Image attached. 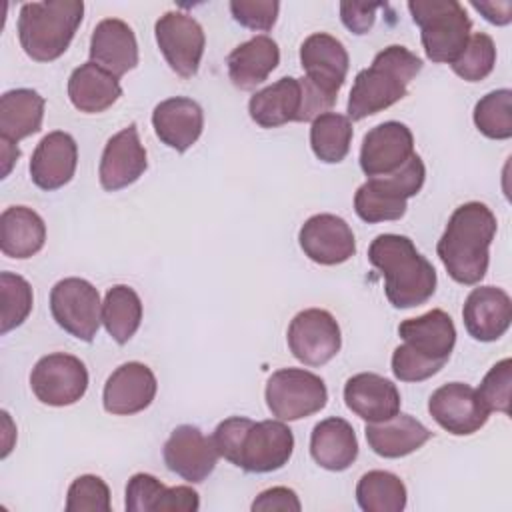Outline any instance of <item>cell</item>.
I'll use <instances>...</instances> for the list:
<instances>
[{"mask_svg":"<svg viewBox=\"0 0 512 512\" xmlns=\"http://www.w3.org/2000/svg\"><path fill=\"white\" fill-rule=\"evenodd\" d=\"M496 228L494 212L482 202H466L452 212L436 254L454 282L474 286L486 276Z\"/></svg>","mask_w":512,"mask_h":512,"instance_id":"6da1fadb","label":"cell"},{"mask_svg":"<svg viewBox=\"0 0 512 512\" xmlns=\"http://www.w3.org/2000/svg\"><path fill=\"white\" fill-rule=\"evenodd\" d=\"M368 260L380 270L384 294L394 308L420 306L436 292V270L408 236H376L368 246Z\"/></svg>","mask_w":512,"mask_h":512,"instance_id":"7a4b0ae2","label":"cell"},{"mask_svg":"<svg viewBox=\"0 0 512 512\" xmlns=\"http://www.w3.org/2000/svg\"><path fill=\"white\" fill-rule=\"evenodd\" d=\"M420 70L422 60L406 46L392 44L380 50L372 64L354 78L346 106L348 118L362 120L396 104L406 96L408 84Z\"/></svg>","mask_w":512,"mask_h":512,"instance_id":"3957f363","label":"cell"},{"mask_svg":"<svg viewBox=\"0 0 512 512\" xmlns=\"http://www.w3.org/2000/svg\"><path fill=\"white\" fill-rule=\"evenodd\" d=\"M82 18V0L26 2L18 14L20 46L32 60L52 62L68 50Z\"/></svg>","mask_w":512,"mask_h":512,"instance_id":"277c9868","label":"cell"},{"mask_svg":"<svg viewBox=\"0 0 512 512\" xmlns=\"http://www.w3.org/2000/svg\"><path fill=\"white\" fill-rule=\"evenodd\" d=\"M408 10L420 26V40L428 60L452 64L470 40L472 22L456 0H410Z\"/></svg>","mask_w":512,"mask_h":512,"instance_id":"5b68a950","label":"cell"},{"mask_svg":"<svg viewBox=\"0 0 512 512\" xmlns=\"http://www.w3.org/2000/svg\"><path fill=\"white\" fill-rule=\"evenodd\" d=\"M424 180V162L420 156H412L400 170L368 178L354 194V210L368 224L400 220L406 214L408 198L420 192Z\"/></svg>","mask_w":512,"mask_h":512,"instance_id":"8992f818","label":"cell"},{"mask_svg":"<svg viewBox=\"0 0 512 512\" xmlns=\"http://www.w3.org/2000/svg\"><path fill=\"white\" fill-rule=\"evenodd\" d=\"M264 396L272 416L284 422L308 418L328 402L324 380L304 368L276 370L266 382Z\"/></svg>","mask_w":512,"mask_h":512,"instance_id":"52a82bcc","label":"cell"},{"mask_svg":"<svg viewBox=\"0 0 512 512\" xmlns=\"http://www.w3.org/2000/svg\"><path fill=\"white\" fill-rule=\"evenodd\" d=\"M50 312L64 332L82 342H92L102 322L100 294L84 278L58 280L50 290Z\"/></svg>","mask_w":512,"mask_h":512,"instance_id":"ba28073f","label":"cell"},{"mask_svg":"<svg viewBox=\"0 0 512 512\" xmlns=\"http://www.w3.org/2000/svg\"><path fill=\"white\" fill-rule=\"evenodd\" d=\"M30 388L42 404L70 406L86 394L88 370L80 358L66 352H52L34 364Z\"/></svg>","mask_w":512,"mask_h":512,"instance_id":"9c48e42d","label":"cell"},{"mask_svg":"<svg viewBox=\"0 0 512 512\" xmlns=\"http://www.w3.org/2000/svg\"><path fill=\"white\" fill-rule=\"evenodd\" d=\"M292 356L306 366H322L330 362L342 346V334L336 318L322 308H306L298 312L286 332Z\"/></svg>","mask_w":512,"mask_h":512,"instance_id":"30bf717a","label":"cell"},{"mask_svg":"<svg viewBox=\"0 0 512 512\" xmlns=\"http://www.w3.org/2000/svg\"><path fill=\"white\" fill-rule=\"evenodd\" d=\"M156 44L168 66L182 78H192L204 54L206 36L198 20L184 12H166L154 24Z\"/></svg>","mask_w":512,"mask_h":512,"instance_id":"8fae6325","label":"cell"},{"mask_svg":"<svg viewBox=\"0 0 512 512\" xmlns=\"http://www.w3.org/2000/svg\"><path fill=\"white\" fill-rule=\"evenodd\" d=\"M428 412L440 428L454 436H470L490 418L478 390L464 382H448L436 388L428 400Z\"/></svg>","mask_w":512,"mask_h":512,"instance_id":"7c38bea8","label":"cell"},{"mask_svg":"<svg viewBox=\"0 0 512 512\" xmlns=\"http://www.w3.org/2000/svg\"><path fill=\"white\" fill-rule=\"evenodd\" d=\"M218 450L198 426L180 424L172 430L162 448L164 464L186 482H204L216 468Z\"/></svg>","mask_w":512,"mask_h":512,"instance_id":"4fadbf2b","label":"cell"},{"mask_svg":"<svg viewBox=\"0 0 512 512\" xmlns=\"http://www.w3.org/2000/svg\"><path fill=\"white\" fill-rule=\"evenodd\" d=\"M414 136L402 122L388 120L370 128L360 146V168L368 178L388 176L414 156Z\"/></svg>","mask_w":512,"mask_h":512,"instance_id":"5bb4252c","label":"cell"},{"mask_svg":"<svg viewBox=\"0 0 512 512\" xmlns=\"http://www.w3.org/2000/svg\"><path fill=\"white\" fill-rule=\"evenodd\" d=\"M292 452L294 434L284 420L252 422L244 436L236 466L252 474H266L288 464Z\"/></svg>","mask_w":512,"mask_h":512,"instance_id":"9a60e30c","label":"cell"},{"mask_svg":"<svg viewBox=\"0 0 512 512\" xmlns=\"http://www.w3.org/2000/svg\"><path fill=\"white\" fill-rule=\"evenodd\" d=\"M298 242L302 252L316 264L336 266L356 254V240L350 224L336 214L310 216L300 232Z\"/></svg>","mask_w":512,"mask_h":512,"instance_id":"2e32d148","label":"cell"},{"mask_svg":"<svg viewBox=\"0 0 512 512\" xmlns=\"http://www.w3.org/2000/svg\"><path fill=\"white\" fill-rule=\"evenodd\" d=\"M146 168V148L140 142L138 128L136 124H128L106 142L98 166V180L104 190L116 192L134 184Z\"/></svg>","mask_w":512,"mask_h":512,"instance_id":"e0dca14e","label":"cell"},{"mask_svg":"<svg viewBox=\"0 0 512 512\" xmlns=\"http://www.w3.org/2000/svg\"><path fill=\"white\" fill-rule=\"evenodd\" d=\"M300 64L304 76L326 92L332 98H338V92L348 74V52L344 44L326 32L310 34L300 46Z\"/></svg>","mask_w":512,"mask_h":512,"instance_id":"ac0fdd59","label":"cell"},{"mask_svg":"<svg viewBox=\"0 0 512 512\" xmlns=\"http://www.w3.org/2000/svg\"><path fill=\"white\" fill-rule=\"evenodd\" d=\"M158 390L154 372L142 362L118 366L106 380L102 404L108 414L130 416L146 410Z\"/></svg>","mask_w":512,"mask_h":512,"instance_id":"d6986e66","label":"cell"},{"mask_svg":"<svg viewBox=\"0 0 512 512\" xmlns=\"http://www.w3.org/2000/svg\"><path fill=\"white\" fill-rule=\"evenodd\" d=\"M462 318L474 340L494 342L510 328L512 300L508 292L498 286H478L466 296Z\"/></svg>","mask_w":512,"mask_h":512,"instance_id":"ffe728a7","label":"cell"},{"mask_svg":"<svg viewBox=\"0 0 512 512\" xmlns=\"http://www.w3.org/2000/svg\"><path fill=\"white\" fill-rule=\"evenodd\" d=\"M78 146L76 140L62 130L48 132L32 152L30 178L46 192L68 184L76 172Z\"/></svg>","mask_w":512,"mask_h":512,"instance_id":"44dd1931","label":"cell"},{"mask_svg":"<svg viewBox=\"0 0 512 512\" xmlns=\"http://www.w3.org/2000/svg\"><path fill=\"white\" fill-rule=\"evenodd\" d=\"M344 402L366 422H384L400 412V392L396 384L374 372H360L346 380Z\"/></svg>","mask_w":512,"mask_h":512,"instance_id":"7402d4cb","label":"cell"},{"mask_svg":"<svg viewBox=\"0 0 512 512\" xmlns=\"http://www.w3.org/2000/svg\"><path fill=\"white\" fill-rule=\"evenodd\" d=\"M152 126L162 144L176 152H186L202 134L204 112L192 98H166L154 106Z\"/></svg>","mask_w":512,"mask_h":512,"instance_id":"603a6c76","label":"cell"},{"mask_svg":"<svg viewBox=\"0 0 512 512\" xmlns=\"http://www.w3.org/2000/svg\"><path fill=\"white\" fill-rule=\"evenodd\" d=\"M90 62L116 78L138 66V42L134 30L120 18H104L90 36Z\"/></svg>","mask_w":512,"mask_h":512,"instance_id":"cb8c5ba5","label":"cell"},{"mask_svg":"<svg viewBox=\"0 0 512 512\" xmlns=\"http://www.w3.org/2000/svg\"><path fill=\"white\" fill-rule=\"evenodd\" d=\"M398 334L414 352L442 364L448 362L456 344L454 322L440 308L400 322Z\"/></svg>","mask_w":512,"mask_h":512,"instance_id":"d4e9b609","label":"cell"},{"mask_svg":"<svg viewBox=\"0 0 512 512\" xmlns=\"http://www.w3.org/2000/svg\"><path fill=\"white\" fill-rule=\"evenodd\" d=\"M278 62L280 48L276 40H272L266 34H258L238 44L228 54V78L240 90H254L276 70Z\"/></svg>","mask_w":512,"mask_h":512,"instance_id":"484cf974","label":"cell"},{"mask_svg":"<svg viewBox=\"0 0 512 512\" xmlns=\"http://www.w3.org/2000/svg\"><path fill=\"white\" fill-rule=\"evenodd\" d=\"M364 434L370 450L382 458L408 456L432 438V432L420 420L402 412L384 422H368Z\"/></svg>","mask_w":512,"mask_h":512,"instance_id":"4316f807","label":"cell"},{"mask_svg":"<svg viewBox=\"0 0 512 512\" xmlns=\"http://www.w3.org/2000/svg\"><path fill=\"white\" fill-rule=\"evenodd\" d=\"M310 454L314 462L330 472H342L358 458V440L352 424L330 416L320 420L310 434Z\"/></svg>","mask_w":512,"mask_h":512,"instance_id":"83f0119b","label":"cell"},{"mask_svg":"<svg viewBox=\"0 0 512 512\" xmlns=\"http://www.w3.org/2000/svg\"><path fill=\"white\" fill-rule=\"evenodd\" d=\"M302 84L300 78L284 76L258 90L248 102L250 118L262 128H276L288 122H300Z\"/></svg>","mask_w":512,"mask_h":512,"instance_id":"f1b7e54d","label":"cell"},{"mask_svg":"<svg viewBox=\"0 0 512 512\" xmlns=\"http://www.w3.org/2000/svg\"><path fill=\"white\" fill-rule=\"evenodd\" d=\"M122 96L118 78L94 62H84L68 78V98L84 114H98Z\"/></svg>","mask_w":512,"mask_h":512,"instance_id":"f546056e","label":"cell"},{"mask_svg":"<svg viewBox=\"0 0 512 512\" xmlns=\"http://www.w3.org/2000/svg\"><path fill=\"white\" fill-rule=\"evenodd\" d=\"M46 224L28 206H10L0 214V250L8 258L26 260L42 250Z\"/></svg>","mask_w":512,"mask_h":512,"instance_id":"4dcf8cb0","label":"cell"},{"mask_svg":"<svg viewBox=\"0 0 512 512\" xmlns=\"http://www.w3.org/2000/svg\"><path fill=\"white\" fill-rule=\"evenodd\" d=\"M44 98L32 88H14L0 98V138L14 144L42 128Z\"/></svg>","mask_w":512,"mask_h":512,"instance_id":"1f68e13d","label":"cell"},{"mask_svg":"<svg viewBox=\"0 0 512 512\" xmlns=\"http://www.w3.org/2000/svg\"><path fill=\"white\" fill-rule=\"evenodd\" d=\"M142 322V300L126 284L112 286L102 302V324L116 344H126Z\"/></svg>","mask_w":512,"mask_h":512,"instance_id":"d6a6232c","label":"cell"},{"mask_svg":"<svg viewBox=\"0 0 512 512\" xmlns=\"http://www.w3.org/2000/svg\"><path fill=\"white\" fill-rule=\"evenodd\" d=\"M352 122L338 112H324L312 120L310 146L314 156L324 164H338L350 152Z\"/></svg>","mask_w":512,"mask_h":512,"instance_id":"836d02e7","label":"cell"},{"mask_svg":"<svg viewBox=\"0 0 512 512\" xmlns=\"http://www.w3.org/2000/svg\"><path fill=\"white\" fill-rule=\"evenodd\" d=\"M406 496L404 482L386 470H370L356 484V502L364 512H402Z\"/></svg>","mask_w":512,"mask_h":512,"instance_id":"e575fe53","label":"cell"},{"mask_svg":"<svg viewBox=\"0 0 512 512\" xmlns=\"http://www.w3.org/2000/svg\"><path fill=\"white\" fill-rule=\"evenodd\" d=\"M474 124L486 138L508 140L512 136V90L500 88L482 96L474 106Z\"/></svg>","mask_w":512,"mask_h":512,"instance_id":"d590c367","label":"cell"},{"mask_svg":"<svg viewBox=\"0 0 512 512\" xmlns=\"http://www.w3.org/2000/svg\"><path fill=\"white\" fill-rule=\"evenodd\" d=\"M32 286L26 278L0 272V334H8L18 328L32 312Z\"/></svg>","mask_w":512,"mask_h":512,"instance_id":"8d00e7d4","label":"cell"},{"mask_svg":"<svg viewBox=\"0 0 512 512\" xmlns=\"http://www.w3.org/2000/svg\"><path fill=\"white\" fill-rule=\"evenodd\" d=\"M496 64V46L494 40L484 34L476 32L470 34V40L464 52L450 64L454 74L466 82H480L484 80Z\"/></svg>","mask_w":512,"mask_h":512,"instance_id":"74e56055","label":"cell"},{"mask_svg":"<svg viewBox=\"0 0 512 512\" xmlns=\"http://www.w3.org/2000/svg\"><path fill=\"white\" fill-rule=\"evenodd\" d=\"M110 488L94 474L78 476L66 494V512H108Z\"/></svg>","mask_w":512,"mask_h":512,"instance_id":"f35d334b","label":"cell"},{"mask_svg":"<svg viewBox=\"0 0 512 512\" xmlns=\"http://www.w3.org/2000/svg\"><path fill=\"white\" fill-rule=\"evenodd\" d=\"M510 388H512V360L496 362L480 382L478 396L490 412L510 414Z\"/></svg>","mask_w":512,"mask_h":512,"instance_id":"ab89813d","label":"cell"},{"mask_svg":"<svg viewBox=\"0 0 512 512\" xmlns=\"http://www.w3.org/2000/svg\"><path fill=\"white\" fill-rule=\"evenodd\" d=\"M444 368L442 362L430 360L414 352L408 344H400L392 354V374L400 382H422Z\"/></svg>","mask_w":512,"mask_h":512,"instance_id":"60d3db41","label":"cell"},{"mask_svg":"<svg viewBox=\"0 0 512 512\" xmlns=\"http://www.w3.org/2000/svg\"><path fill=\"white\" fill-rule=\"evenodd\" d=\"M280 4L276 0H232L230 12L234 20L250 30L268 32L276 24Z\"/></svg>","mask_w":512,"mask_h":512,"instance_id":"b9f144b4","label":"cell"},{"mask_svg":"<svg viewBox=\"0 0 512 512\" xmlns=\"http://www.w3.org/2000/svg\"><path fill=\"white\" fill-rule=\"evenodd\" d=\"M166 486L152 474L138 472L126 484L124 506L128 512H156V504Z\"/></svg>","mask_w":512,"mask_h":512,"instance_id":"7bdbcfd3","label":"cell"},{"mask_svg":"<svg viewBox=\"0 0 512 512\" xmlns=\"http://www.w3.org/2000/svg\"><path fill=\"white\" fill-rule=\"evenodd\" d=\"M254 420L250 418H244V416H230L226 420H222L214 434H212V442L218 450V454L232 462L236 466L238 462V456H240V448H242V442H244V436L248 432V428L252 426Z\"/></svg>","mask_w":512,"mask_h":512,"instance_id":"ee69618b","label":"cell"},{"mask_svg":"<svg viewBox=\"0 0 512 512\" xmlns=\"http://www.w3.org/2000/svg\"><path fill=\"white\" fill-rule=\"evenodd\" d=\"M254 512H274V510H284V512H300L302 504L292 488L286 486H274L264 492H260L252 506Z\"/></svg>","mask_w":512,"mask_h":512,"instance_id":"f6af8a7d","label":"cell"},{"mask_svg":"<svg viewBox=\"0 0 512 512\" xmlns=\"http://www.w3.org/2000/svg\"><path fill=\"white\" fill-rule=\"evenodd\" d=\"M386 4L376 2V4H360V2H342L340 4V18L342 24L354 32V34H368V30L374 26L376 20V10L384 8Z\"/></svg>","mask_w":512,"mask_h":512,"instance_id":"bcb514c9","label":"cell"},{"mask_svg":"<svg viewBox=\"0 0 512 512\" xmlns=\"http://www.w3.org/2000/svg\"><path fill=\"white\" fill-rule=\"evenodd\" d=\"M200 508L198 492L190 486L166 488L156 504V512H196Z\"/></svg>","mask_w":512,"mask_h":512,"instance_id":"7dc6e473","label":"cell"},{"mask_svg":"<svg viewBox=\"0 0 512 512\" xmlns=\"http://www.w3.org/2000/svg\"><path fill=\"white\" fill-rule=\"evenodd\" d=\"M472 8L478 10L490 24L506 26L512 20V2L500 0V2H472Z\"/></svg>","mask_w":512,"mask_h":512,"instance_id":"c3c4849f","label":"cell"},{"mask_svg":"<svg viewBox=\"0 0 512 512\" xmlns=\"http://www.w3.org/2000/svg\"><path fill=\"white\" fill-rule=\"evenodd\" d=\"M0 142H2V160H4L2 178H6L10 168H12V164H14V160L20 156V150H18V146L14 142H10L6 138H0Z\"/></svg>","mask_w":512,"mask_h":512,"instance_id":"681fc988","label":"cell"}]
</instances>
